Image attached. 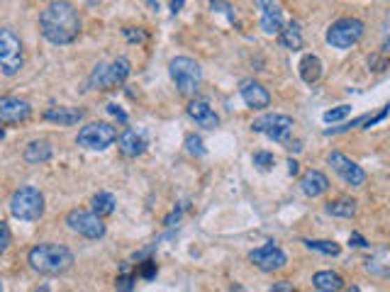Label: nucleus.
I'll use <instances>...</instances> for the list:
<instances>
[{
  "label": "nucleus",
  "instance_id": "f257e3e1",
  "mask_svg": "<svg viewBox=\"0 0 390 292\" xmlns=\"http://www.w3.org/2000/svg\"><path fill=\"white\" fill-rule=\"evenodd\" d=\"M39 32L54 47L71 44L81 34V15L68 0H52L39 13Z\"/></svg>",
  "mask_w": 390,
  "mask_h": 292
},
{
  "label": "nucleus",
  "instance_id": "f03ea898",
  "mask_svg": "<svg viewBox=\"0 0 390 292\" xmlns=\"http://www.w3.org/2000/svg\"><path fill=\"white\" fill-rule=\"evenodd\" d=\"M27 263L39 275H63L73 268L76 259H73L71 249L61 244H37L34 249H29Z\"/></svg>",
  "mask_w": 390,
  "mask_h": 292
},
{
  "label": "nucleus",
  "instance_id": "7ed1b4c3",
  "mask_svg": "<svg viewBox=\"0 0 390 292\" xmlns=\"http://www.w3.org/2000/svg\"><path fill=\"white\" fill-rule=\"evenodd\" d=\"M10 215L22 222H37L44 215V195L32 185H22L10 195Z\"/></svg>",
  "mask_w": 390,
  "mask_h": 292
},
{
  "label": "nucleus",
  "instance_id": "20e7f679",
  "mask_svg": "<svg viewBox=\"0 0 390 292\" xmlns=\"http://www.w3.org/2000/svg\"><path fill=\"white\" fill-rule=\"evenodd\" d=\"M169 73H171V78H174L179 93L181 95H186V98H193L197 93V88H200V83H202L200 63H197L195 59H188V56L171 59Z\"/></svg>",
  "mask_w": 390,
  "mask_h": 292
},
{
  "label": "nucleus",
  "instance_id": "39448f33",
  "mask_svg": "<svg viewBox=\"0 0 390 292\" xmlns=\"http://www.w3.org/2000/svg\"><path fill=\"white\" fill-rule=\"evenodd\" d=\"M130 61L127 59H115L110 63H98L91 73V81L88 86L96 88V91H117L120 86H125V81L130 78Z\"/></svg>",
  "mask_w": 390,
  "mask_h": 292
},
{
  "label": "nucleus",
  "instance_id": "423d86ee",
  "mask_svg": "<svg viewBox=\"0 0 390 292\" xmlns=\"http://www.w3.org/2000/svg\"><path fill=\"white\" fill-rule=\"evenodd\" d=\"M363 29H366V24L359 17H339L337 22L329 24L324 39H327V44L334 49H352L361 42Z\"/></svg>",
  "mask_w": 390,
  "mask_h": 292
},
{
  "label": "nucleus",
  "instance_id": "0eeeda50",
  "mask_svg": "<svg viewBox=\"0 0 390 292\" xmlns=\"http://www.w3.org/2000/svg\"><path fill=\"white\" fill-rule=\"evenodd\" d=\"M117 141V130L107 122H91L81 127L76 135V144L88 151H105Z\"/></svg>",
  "mask_w": 390,
  "mask_h": 292
},
{
  "label": "nucleus",
  "instance_id": "6e6552de",
  "mask_svg": "<svg viewBox=\"0 0 390 292\" xmlns=\"http://www.w3.org/2000/svg\"><path fill=\"white\" fill-rule=\"evenodd\" d=\"M22 68V42L10 27L0 29V73L17 76Z\"/></svg>",
  "mask_w": 390,
  "mask_h": 292
},
{
  "label": "nucleus",
  "instance_id": "1a4fd4ad",
  "mask_svg": "<svg viewBox=\"0 0 390 292\" xmlns=\"http://www.w3.org/2000/svg\"><path fill=\"white\" fill-rule=\"evenodd\" d=\"M66 224L71 231H76L83 239H103L105 236V224H103V217L96 212L86 210H71L66 215Z\"/></svg>",
  "mask_w": 390,
  "mask_h": 292
},
{
  "label": "nucleus",
  "instance_id": "9d476101",
  "mask_svg": "<svg viewBox=\"0 0 390 292\" xmlns=\"http://www.w3.org/2000/svg\"><path fill=\"white\" fill-rule=\"evenodd\" d=\"M293 127H295L293 117L273 112V115L259 117V120L251 125V130L259 132V135H266L271 141H280V144H283V141H288V137H290V132H293Z\"/></svg>",
  "mask_w": 390,
  "mask_h": 292
},
{
  "label": "nucleus",
  "instance_id": "9b49d317",
  "mask_svg": "<svg viewBox=\"0 0 390 292\" xmlns=\"http://www.w3.org/2000/svg\"><path fill=\"white\" fill-rule=\"evenodd\" d=\"M327 163L332 166V171L337 173V176L342 178L347 185H352V187L366 185V171H363V168L359 166L357 161H352L349 156H344L342 151H332V153H329Z\"/></svg>",
  "mask_w": 390,
  "mask_h": 292
},
{
  "label": "nucleus",
  "instance_id": "f8f14e48",
  "mask_svg": "<svg viewBox=\"0 0 390 292\" xmlns=\"http://www.w3.org/2000/svg\"><path fill=\"white\" fill-rule=\"evenodd\" d=\"M249 261L261 270V273H276V270L285 268L288 256H285L283 251L273 244V241H269V244H264V246H259V249L251 251Z\"/></svg>",
  "mask_w": 390,
  "mask_h": 292
},
{
  "label": "nucleus",
  "instance_id": "ddd939ff",
  "mask_svg": "<svg viewBox=\"0 0 390 292\" xmlns=\"http://www.w3.org/2000/svg\"><path fill=\"white\" fill-rule=\"evenodd\" d=\"M32 120V105L17 95H0V125H24Z\"/></svg>",
  "mask_w": 390,
  "mask_h": 292
},
{
  "label": "nucleus",
  "instance_id": "4468645a",
  "mask_svg": "<svg viewBox=\"0 0 390 292\" xmlns=\"http://www.w3.org/2000/svg\"><path fill=\"white\" fill-rule=\"evenodd\" d=\"M239 95L244 105L251 107V110H266L271 105V93L254 78H246V81L239 83Z\"/></svg>",
  "mask_w": 390,
  "mask_h": 292
},
{
  "label": "nucleus",
  "instance_id": "2eb2a0df",
  "mask_svg": "<svg viewBox=\"0 0 390 292\" xmlns=\"http://www.w3.org/2000/svg\"><path fill=\"white\" fill-rule=\"evenodd\" d=\"M256 8L261 10V29L266 34H280L283 29V10L278 0H256Z\"/></svg>",
  "mask_w": 390,
  "mask_h": 292
},
{
  "label": "nucleus",
  "instance_id": "dca6fc26",
  "mask_svg": "<svg viewBox=\"0 0 390 292\" xmlns=\"http://www.w3.org/2000/svg\"><path fill=\"white\" fill-rule=\"evenodd\" d=\"M188 117L202 130H215L220 127V115L215 112V107H210V102L205 100H190L188 102Z\"/></svg>",
  "mask_w": 390,
  "mask_h": 292
},
{
  "label": "nucleus",
  "instance_id": "f3484780",
  "mask_svg": "<svg viewBox=\"0 0 390 292\" xmlns=\"http://www.w3.org/2000/svg\"><path fill=\"white\" fill-rule=\"evenodd\" d=\"M42 117L47 122H54V125L71 127L83 120V110H78V107H68V105H54V107H47Z\"/></svg>",
  "mask_w": 390,
  "mask_h": 292
},
{
  "label": "nucleus",
  "instance_id": "a211bd4d",
  "mask_svg": "<svg viewBox=\"0 0 390 292\" xmlns=\"http://www.w3.org/2000/svg\"><path fill=\"white\" fill-rule=\"evenodd\" d=\"M300 190L308 197H320L329 190V178L322 171H308L300 178Z\"/></svg>",
  "mask_w": 390,
  "mask_h": 292
},
{
  "label": "nucleus",
  "instance_id": "6ab92c4d",
  "mask_svg": "<svg viewBox=\"0 0 390 292\" xmlns=\"http://www.w3.org/2000/svg\"><path fill=\"white\" fill-rule=\"evenodd\" d=\"M117 146H120V153L122 156H127V158H137V156H142L144 153V139H142V135H137L135 130H130L127 127L125 132H122L120 137H117Z\"/></svg>",
  "mask_w": 390,
  "mask_h": 292
},
{
  "label": "nucleus",
  "instance_id": "aec40b11",
  "mask_svg": "<svg viewBox=\"0 0 390 292\" xmlns=\"http://www.w3.org/2000/svg\"><path fill=\"white\" fill-rule=\"evenodd\" d=\"M54 148L47 139H34L24 146V161L32 163V166H39V163H47L52 158Z\"/></svg>",
  "mask_w": 390,
  "mask_h": 292
},
{
  "label": "nucleus",
  "instance_id": "412c9836",
  "mask_svg": "<svg viewBox=\"0 0 390 292\" xmlns=\"http://www.w3.org/2000/svg\"><path fill=\"white\" fill-rule=\"evenodd\" d=\"M313 288L320 292H339L344 290V278L334 270H320L313 275Z\"/></svg>",
  "mask_w": 390,
  "mask_h": 292
},
{
  "label": "nucleus",
  "instance_id": "4be33fe9",
  "mask_svg": "<svg viewBox=\"0 0 390 292\" xmlns=\"http://www.w3.org/2000/svg\"><path fill=\"white\" fill-rule=\"evenodd\" d=\"M324 210H327V215H332V217L352 220V217H357V212H359V202L349 200V197H339V200H329L327 205H324Z\"/></svg>",
  "mask_w": 390,
  "mask_h": 292
},
{
  "label": "nucleus",
  "instance_id": "5701e85b",
  "mask_svg": "<svg viewBox=\"0 0 390 292\" xmlns=\"http://www.w3.org/2000/svg\"><path fill=\"white\" fill-rule=\"evenodd\" d=\"M300 78H303L308 86H313V83L320 81V76H322V61H320L315 54H308V56H303V61H300Z\"/></svg>",
  "mask_w": 390,
  "mask_h": 292
},
{
  "label": "nucleus",
  "instance_id": "b1692460",
  "mask_svg": "<svg viewBox=\"0 0 390 292\" xmlns=\"http://www.w3.org/2000/svg\"><path fill=\"white\" fill-rule=\"evenodd\" d=\"M278 44L283 49H290V52H298V49H303V32H300V24L290 22L285 29H280Z\"/></svg>",
  "mask_w": 390,
  "mask_h": 292
},
{
  "label": "nucleus",
  "instance_id": "393cba45",
  "mask_svg": "<svg viewBox=\"0 0 390 292\" xmlns=\"http://www.w3.org/2000/svg\"><path fill=\"white\" fill-rule=\"evenodd\" d=\"M115 197L110 195V192H98L96 197L91 200V210L96 212V215H100V217H107V215H112L115 212Z\"/></svg>",
  "mask_w": 390,
  "mask_h": 292
},
{
  "label": "nucleus",
  "instance_id": "a878e982",
  "mask_svg": "<svg viewBox=\"0 0 390 292\" xmlns=\"http://www.w3.org/2000/svg\"><path fill=\"white\" fill-rule=\"evenodd\" d=\"M303 244L308 246L310 251H317V254H324V256H339V244H334V241H324V239H303Z\"/></svg>",
  "mask_w": 390,
  "mask_h": 292
},
{
  "label": "nucleus",
  "instance_id": "bb28decb",
  "mask_svg": "<svg viewBox=\"0 0 390 292\" xmlns=\"http://www.w3.org/2000/svg\"><path fill=\"white\" fill-rule=\"evenodd\" d=\"M251 161H254V166L261 168V171H269L276 163V158H273V153H269V151H256L254 156H251Z\"/></svg>",
  "mask_w": 390,
  "mask_h": 292
},
{
  "label": "nucleus",
  "instance_id": "cd10ccee",
  "mask_svg": "<svg viewBox=\"0 0 390 292\" xmlns=\"http://www.w3.org/2000/svg\"><path fill=\"white\" fill-rule=\"evenodd\" d=\"M352 112V105H339V107H334V110H327L322 115V120L324 122H339V120H344V117Z\"/></svg>",
  "mask_w": 390,
  "mask_h": 292
},
{
  "label": "nucleus",
  "instance_id": "c85d7f7f",
  "mask_svg": "<svg viewBox=\"0 0 390 292\" xmlns=\"http://www.w3.org/2000/svg\"><path fill=\"white\" fill-rule=\"evenodd\" d=\"M186 148H188V153H193V156H202V153H205L202 139H200V137H195V135L186 137Z\"/></svg>",
  "mask_w": 390,
  "mask_h": 292
},
{
  "label": "nucleus",
  "instance_id": "c756f323",
  "mask_svg": "<svg viewBox=\"0 0 390 292\" xmlns=\"http://www.w3.org/2000/svg\"><path fill=\"white\" fill-rule=\"evenodd\" d=\"M10 241H13V234H10L8 224H5V222L0 220V254H5V251H8Z\"/></svg>",
  "mask_w": 390,
  "mask_h": 292
},
{
  "label": "nucleus",
  "instance_id": "7c9ffc66",
  "mask_svg": "<svg viewBox=\"0 0 390 292\" xmlns=\"http://www.w3.org/2000/svg\"><path fill=\"white\" fill-rule=\"evenodd\" d=\"M381 52H383V54H390V15L386 17V22H383V34H381Z\"/></svg>",
  "mask_w": 390,
  "mask_h": 292
},
{
  "label": "nucleus",
  "instance_id": "2f4dec72",
  "mask_svg": "<svg viewBox=\"0 0 390 292\" xmlns=\"http://www.w3.org/2000/svg\"><path fill=\"white\" fill-rule=\"evenodd\" d=\"M140 275L144 280H151L156 275V263L154 261H144V263H142V268H140Z\"/></svg>",
  "mask_w": 390,
  "mask_h": 292
},
{
  "label": "nucleus",
  "instance_id": "473e14b6",
  "mask_svg": "<svg viewBox=\"0 0 390 292\" xmlns=\"http://www.w3.org/2000/svg\"><path fill=\"white\" fill-rule=\"evenodd\" d=\"M210 8H212V10H217V13H227V15H230V20H234V13H232V10H234V8H232L230 3H225V0H212Z\"/></svg>",
  "mask_w": 390,
  "mask_h": 292
},
{
  "label": "nucleus",
  "instance_id": "72a5a7b5",
  "mask_svg": "<svg viewBox=\"0 0 390 292\" xmlns=\"http://www.w3.org/2000/svg\"><path fill=\"white\" fill-rule=\"evenodd\" d=\"M125 34H127V39H130V42H144V39H147V34L140 32V29L135 32V27H127Z\"/></svg>",
  "mask_w": 390,
  "mask_h": 292
},
{
  "label": "nucleus",
  "instance_id": "f704fd0d",
  "mask_svg": "<svg viewBox=\"0 0 390 292\" xmlns=\"http://www.w3.org/2000/svg\"><path fill=\"white\" fill-rule=\"evenodd\" d=\"M107 112H110L112 117H117V120H120L122 125H125V122H127V115H125V112L120 110V107L115 105V102H110V105H107Z\"/></svg>",
  "mask_w": 390,
  "mask_h": 292
},
{
  "label": "nucleus",
  "instance_id": "c9c22d12",
  "mask_svg": "<svg viewBox=\"0 0 390 292\" xmlns=\"http://www.w3.org/2000/svg\"><path fill=\"white\" fill-rule=\"evenodd\" d=\"M349 246H357V249H366L368 241L363 239L361 234H352V236H349Z\"/></svg>",
  "mask_w": 390,
  "mask_h": 292
},
{
  "label": "nucleus",
  "instance_id": "e433bc0d",
  "mask_svg": "<svg viewBox=\"0 0 390 292\" xmlns=\"http://www.w3.org/2000/svg\"><path fill=\"white\" fill-rule=\"evenodd\" d=\"M271 292H293V285H290L288 280H280V283L271 285Z\"/></svg>",
  "mask_w": 390,
  "mask_h": 292
},
{
  "label": "nucleus",
  "instance_id": "4c0bfd02",
  "mask_svg": "<svg viewBox=\"0 0 390 292\" xmlns=\"http://www.w3.org/2000/svg\"><path fill=\"white\" fill-rule=\"evenodd\" d=\"M115 288H120V290H132L135 285H132V278H130V275H122V278H117Z\"/></svg>",
  "mask_w": 390,
  "mask_h": 292
},
{
  "label": "nucleus",
  "instance_id": "58836bf2",
  "mask_svg": "<svg viewBox=\"0 0 390 292\" xmlns=\"http://www.w3.org/2000/svg\"><path fill=\"white\" fill-rule=\"evenodd\" d=\"M298 171H300L298 161H295V158H290V161H288V173H290V176H298Z\"/></svg>",
  "mask_w": 390,
  "mask_h": 292
},
{
  "label": "nucleus",
  "instance_id": "ea45409f",
  "mask_svg": "<svg viewBox=\"0 0 390 292\" xmlns=\"http://www.w3.org/2000/svg\"><path fill=\"white\" fill-rule=\"evenodd\" d=\"M181 5H183V0H174V3H171V8H174V13H179Z\"/></svg>",
  "mask_w": 390,
  "mask_h": 292
},
{
  "label": "nucleus",
  "instance_id": "a19ab883",
  "mask_svg": "<svg viewBox=\"0 0 390 292\" xmlns=\"http://www.w3.org/2000/svg\"><path fill=\"white\" fill-rule=\"evenodd\" d=\"M5 139V130H3V125H0V141Z\"/></svg>",
  "mask_w": 390,
  "mask_h": 292
},
{
  "label": "nucleus",
  "instance_id": "79ce46f5",
  "mask_svg": "<svg viewBox=\"0 0 390 292\" xmlns=\"http://www.w3.org/2000/svg\"><path fill=\"white\" fill-rule=\"evenodd\" d=\"M147 3H149V5H154V8H159V5H156V0H147Z\"/></svg>",
  "mask_w": 390,
  "mask_h": 292
},
{
  "label": "nucleus",
  "instance_id": "37998d69",
  "mask_svg": "<svg viewBox=\"0 0 390 292\" xmlns=\"http://www.w3.org/2000/svg\"><path fill=\"white\" fill-rule=\"evenodd\" d=\"M0 292H3V280H0Z\"/></svg>",
  "mask_w": 390,
  "mask_h": 292
}]
</instances>
